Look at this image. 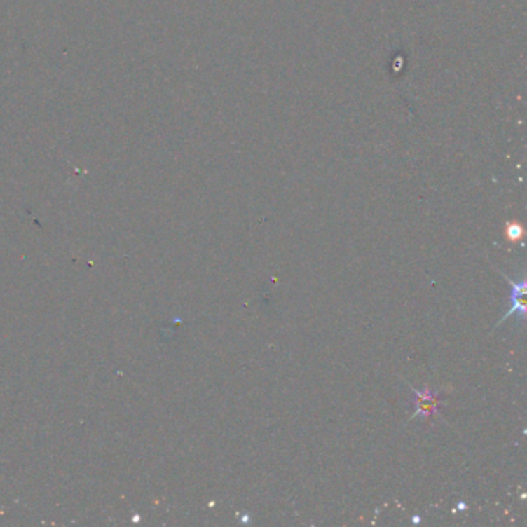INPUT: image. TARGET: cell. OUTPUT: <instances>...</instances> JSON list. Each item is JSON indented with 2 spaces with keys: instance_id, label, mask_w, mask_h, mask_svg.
Instances as JSON below:
<instances>
[{
  "instance_id": "7a4b0ae2",
  "label": "cell",
  "mask_w": 527,
  "mask_h": 527,
  "mask_svg": "<svg viewBox=\"0 0 527 527\" xmlns=\"http://www.w3.org/2000/svg\"><path fill=\"white\" fill-rule=\"evenodd\" d=\"M415 393L419 397V402H418V409L415 411V416L420 415V413H424L425 416L432 415V413L436 410V399H434V396L430 393V391L420 393V391L415 390Z\"/></svg>"
},
{
  "instance_id": "3957f363",
  "label": "cell",
  "mask_w": 527,
  "mask_h": 527,
  "mask_svg": "<svg viewBox=\"0 0 527 527\" xmlns=\"http://www.w3.org/2000/svg\"><path fill=\"white\" fill-rule=\"evenodd\" d=\"M507 233H509L510 240H518L519 237L523 235V229L519 228L518 224H510L509 229H507Z\"/></svg>"
},
{
  "instance_id": "6da1fadb",
  "label": "cell",
  "mask_w": 527,
  "mask_h": 527,
  "mask_svg": "<svg viewBox=\"0 0 527 527\" xmlns=\"http://www.w3.org/2000/svg\"><path fill=\"white\" fill-rule=\"evenodd\" d=\"M504 277L507 278V282L510 283L512 286V292H510V310L506 313V315L498 322V325H501L502 322H506L510 315H518L519 320H524V315H526V302L523 300V297L526 296V291H527V283H526V278L523 277L521 280H514V278L507 277L506 274H502Z\"/></svg>"
}]
</instances>
